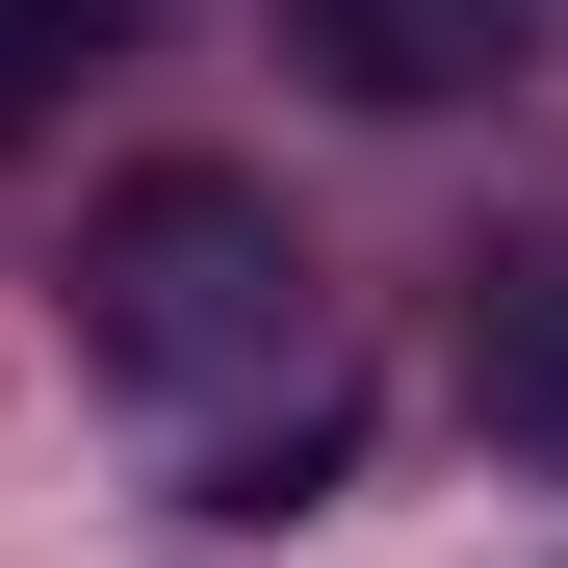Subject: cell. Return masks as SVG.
Wrapping results in <instances>:
<instances>
[{"label": "cell", "instance_id": "cell-1", "mask_svg": "<svg viewBox=\"0 0 568 568\" xmlns=\"http://www.w3.org/2000/svg\"><path fill=\"white\" fill-rule=\"evenodd\" d=\"M78 362H104L155 439L284 414V388L336 362V284H311V233H284V181H233V155L104 181V207H78Z\"/></svg>", "mask_w": 568, "mask_h": 568}, {"label": "cell", "instance_id": "cell-2", "mask_svg": "<svg viewBox=\"0 0 568 568\" xmlns=\"http://www.w3.org/2000/svg\"><path fill=\"white\" fill-rule=\"evenodd\" d=\"M542 27H568V0H284V52H311L362 130H439V104H491Z\"/></svg>", "mask_w": 568, "mask_h": 568}, {"label": "cell", "instance_id": "cell-3", "mask_svg": "<svg viewBox=\"0 0 568 568\" xmlns=\"http://www.w3.org/2000/svg\"><path fill=\"white\" fill-rule=\"evenodd\" d=\"M465 414H491L517 465H568V207L465 258Z\"/></svg>", "mask_w": 568, "mask_h": 568}, {"label": "cell", "instance_id": "cell-4", "mask_svg": "<svg viewBox=\"0 0 568 568\" xmlns=\"http://www.w3.org/2000/svg\"><path fill=\"white\" fill-rule=\"evenodd\" d=\"M336 439H362V388L311 362L284 414H233V439H181V491H207V517H311V491H336Z\"/></svg>", "mask_w": 568, "mask_h": 568}, {"label": "cell", "instance_id": "cell-5", "mask_svg": "<svg viewBox=\"0 0 568 568\" xmlns=\"http://www.w3.org/2000/svg\"><path fill=\"white\" fill-rule=\"evenodd\" d=\"M104 52H130V0H0V130H52Z\"/></svg>", "mask_w": 568, "mask_h": 568}]
</instances>
